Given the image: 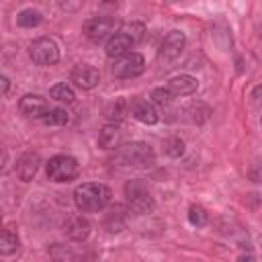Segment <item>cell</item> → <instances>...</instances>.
<instances>
[{"label":"cell","instance_id":"1","mask_svg":"<svg viewBox=\"0 0 262 262\" xmlns=\"http://www.w3.org/2000/svg\"><path fill=\"white\" fill-rule=\"evenodd\" d=\"M74 203L82 213H98L111 203V188L100 182H84L74 190Z\"/></svg>","mask_w":262,"mask_h":262},{"label":"cell","instance_id":"2","mask_svg":"<svg viewBox=\"0 0 262 262\" xmlns=\"http://www.w3.org/2000/svg\"><path fill=\"white\" fill-rule=\"evenodd\" d=\"M125 196H127V209L137 215H145L154 209V196L147 184L139 178H133L125 184Z\"/></svg>","mask_w":262,"mask_h":262},{"label":"cell","instance_id":"3","mask_svg":"<svg viewBox=\"0 0 262 262\" xmlns=\"http://www.w3.org/2000/svg\"><path fill=\"white\" fill-rule=\"evenodd\" d=\"M45 174L51 182H70L78 176V162L68 154H57L45 164Z\"/></svg>","mask_w":262,"mask_h":262},{"label":"cell","instance_id":"4","mask_svg":"<svg viewBox=\"0 0 262 262\" xmlns=\"http://www.w3.org/2000/svg\"><path fill=\"white\" fill-rule=\"evenodd\" d=\"M145 70V59L141 53L127 51L125 55H119L111 63V74L115 78H137Z\"/></svg>","mask_w":262,"mask_h":262},{"label":"cell","instance_id":"5","mask_svg":"<svg viewBox=\"0 0 262 262\" xmlns=\"http://www.w3.org/2000/svg\"><path fill=\"white\" fill-rule=\"evenodd\" d=\"M29 55L37 66H53L59 61V47L49 37H39L31 43Z\"/></svg>","mask_w":262,"mask_h":262},{"label":"cell","instance_id":"6","mask_svg":"<svg viewBox=\"0 0 262 262\" xmlns=\"http://www.w3.org/2000/svg\"><path fill=\"white\" fill-rule=\"evenodd\" d=\"M119 29V23L113 18V16H92L90 20H86L84 25V35L94 41V43H100V41H108Z\"/></svg>","mask_w":262,"mask_h":262},{"label":"cell","instance_id":"7","mask_svg":"<svg viewBox=\"0 0 262 262\" xmlns=\"http://www.w3.org/2000/svg\"><path fill=\"white\" fill-rule=\"evenodd\" d=\"M121 156L127 164L131 166H139V168H147L154 164L156 156H154V149L143 143V141H133V143H127L121 147Z\"/></svg>","mask_w":262,"mask_h":262},{"label":"cell","instance_id":"8","mask_svg":"<svg viewBox=\"0 0 262 262\" xmlns=\"http://www.w3.org/2000/svg\"><path fill=\"white\" fill-rule=\"evenodd\" d=\"M184 45H186L184 33H180V31H170V33L164 37V41H162V45H160V49H158L160 61H166V63H168V61L178 59L180 53H182V49H184Z\"/></svg>","mask_w":262,"mask_h":262},{"label":"cell","instance_id":"9","mask_svg":"<svg viewBox=\"0 0 262 262\" xmlns=\"http://www.w3.org/2000/svg\"><path fill=\"white\" fill-rule=\"evenodd\" d=\"M70 80H72L78 88H82V90H90V88L98 86V82H100V74H98V70H96L94 66L80 63V66H76V68L72 70Z\"/></svg>","mask_w":262,"mask_h":262},{"label":"cell","instance_id":"10","mask_svg":"<svg viewBox=\"0 0 262 262\" xmlns=\"http://www.w3.org/2000/svg\"><path fill=\"white\" fill-rule=\"evenodd\" d=\"M129 113L133 115V119H137L143 125H156L160 115L154 106V102L145 100V98H133L129 104Z\"/></svg>","mask_w":262,"mask_h":262},{"label":"cell","instance_id":"11","mask_svg":"<svg viewBox=\"0 0 262 262\" xmlns=\"http://www.w3.org/2000/svg\"><path fill=\"white\" fill-rule=\"evenodd\" d=\"M18 108L25 117H31V119H43L49 111V104L43 96L39 94H25L18 102Z\"/></svg>","mask_w":262,"mask_h":262},{"label":"cell","instance_id":"12","mask_svg":"<svg viewBox=\"0 0 262 262\" xmlns=\"http://www.w3.org/2000/svg\"><path fill=\"white\" fill-rule=\"evenodd\" d=\"M39 164H41V158H39L37 151H25V154L16 160V166H14V168H16V176H18L20 180L29 182V180L37 174Z\"/></svg>","mask_w":262,"mask_h":262},{"label":"cell","instance_id":"13","mask_svg":"<svg viewBox=\"0 0 262 262\" xmlns=\"http://www.w3.org/2000/svg\"><path fill=\"white\" fill-rule=\"evenodd\" d=\"M63 229H66V235H68L70 239H74V242H84V239L90 235V223H88V219L82 217V215L70 217V219L66 221V225H63Z\"/></svg>","mask_w":262,"mask_h":262},{"label":"cell","instance_id":"14","mask_svg":"<svg viewBox=\"0 0 262 262\" xmlns=\"http://www.w3.org/2000/svg\"><path fill=\"white\" fill-rule=\"evenodd\" d=\"M168 88H170V92L174 96H188V94L196 92L199 82H196V78H192L188 74H180V76H176V78H172L168 82Z\"/></svg>","mask_w":262,"mask_h":262},{"label":"cell","instance_id":"15","mask_svg":"<svg viewBox=\"0 0 262 262\" xmlns=\"http://www.w3.org/2000/svg\"><path fill=\"white\" fill-rule=\"evenodd\" d=\"M133 39L129 37V33H115L108 41H106V55L108 57H119V55H125L131 47H133Z\"/></svg>","mask_w":262,"mask_h":262},{"label":"cell","instance_id":"16","mask_svg":"<svg viewBox=\"0 0 262 262\" xmlns=\"http://www.w3.org/2000/svg\"><path fill=\"white\" fill-rule=\"evenodd\" d=\"M121 139H123V131H121V127L115 125V123L104 125V127L100 129V133H98V145H100L102 149L119 147Z\"/></svg>","mask_w":262,"mask_h":262},{"label":"cell","instance_id":"17","mask_svg":"<svg viewBox=\"0 0 262 262\" xmlns=\"http://www.w3.org/2000/svg\"><path fill=\"white\" fill-rule=\"evenodd\" d=\"M104 225H106V229H108L111 233H119V231L125 227V207L115 205V207L108 211Z\"/></svg>","mask_w":262,"mask_h":262},{"label":"cell","instance_id":"18","mask_svg":"<svg viewBox=\"0 0 262 262\" xmlns=\"http://www.w3.org/2000/svg\"><path fill=\"white\" fill-rule=\"evenodd\" d=\"M18 250V235L12 227H6L2 231V237H0V254L2 256H10L12 252Z\"/></svg>","mask_w":262,"mask_h":262},{"label":"cell","instance_id":"19","mask_svg":"<svg viewBox=\"0 0 262 262\" xmlns=\"http://www.w3.org/2000/svg\"><path fill=\"white\" fill-rule=\"evenodd\" d=\"M49 96H51L53 100H57V102H66V104L74 102V98H76V94H74L72 86H70V84H66V82L55 84V86L49 90Z\"/></svg>","mask_w":262,"mask_h":262},{"label":"cell","instance_id":"20","mask_svg":"<svg viewBox=\"0 0 262 262\" xmlns=\"http://www.w3.org/2000/svg\"><path fill=\"white\" fill-rule=\"evenodd\" d=\"M41 121H43L45 125H51V127H63V125H68V121H70V115H68L66 108H49L47 115H45Z\"/></svg>","mask_w":262,"mask_h":262},{"label":"cell","instance_id":"21","mask_svg":"<svg viewBox=\"0 0 262 262\" xmlns=\"http://www.w3.org/2000/svg\"><path fill=\"white\" fill-rule=\"evenodd\" d=\"M41 20H43V16H41V12L35 10V8H25V10L16 16V23H18L20 27H25V29H33V27L41 25Z\"/></svg>","mask_w":262,"mask_h":262},{"label":"cell","instance_id":"22","mask_svg":"<svg viewBox=\"0 0 262 262\" xmlns=\"http://www.w3.org/2000/svg\"><path fill=\"white\" fill-rule=\"evenodd\" d=\"M188 221H190L192 225H196V227L207 225V221H209L207 209H205L203 205H190V207H188Z\"/></svg>","mask_w":262,"mask_h":262},{"label":"cell","instance_id":"23","mask_svg":"<svg viewBox=\"0 0 262 262\" xmlns=\"http://www.w3.org/2000/svg\"><path fill=\"white\" fill-rule=\"evenodd\" d=\"M164 151L172 158H180L184 154V141L180 137H168L164 141Z\"/></svg>","mask_w":262,"mask_h":262},{"label":"cell","instance_id":"24","mask_svg":"<svg viewBox=\"0 0 262 262\" xmlns=\"http://www.w3.org/2000/svg\"><path fill=\"white\" fill-rule=\"evenodd\" d=\"M172 92H170V88L166 86V88H154L151 90V102L154 104H160V106H166V104H170L172 102Z\"/></svg>","mask_w":262,"mask_h":262},{"label":"cell","instance_id":"25","mask_svg":"<svg viewBox=\"0 0 262 262\" xmlns=\"http://www.w3.org/2000/svg\"><path fill=\"white\" fill-rule=\"evenodd\" d=\"M0 82H2V90H4V94H6V92H8V78H6V76H2V80H0Z\"/></svg>","mask_w":262,"mask_h":262}]
</instances>
